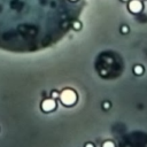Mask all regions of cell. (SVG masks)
Segmentation results:
<instances>
[{
  "label": "cell",
  "mask_w": 147,
  "mask_h": 147,
  "mask_svg": "<svg viewBox=\"0 0 147 147\" xmlns=\"http://www.w3.org/2000/svg\"><path fill=\"white\" fill-rule=\"evenodd\" d=\"M84 3L71 0H0V49L33 53L56 44Z\"/></svg>",
  "instance_id": "6da1fadb"
},
{
  "label": "cell",
  "mask_w": 147,
  "mask_h": 147,
  "mask_svg": "<svg viewBox=\"0 0 147 147\" xmlns=\"http://www.w3.org/2000/svg\"><path fill=\"white\" fill-rule=\"evenodd\" d=\"M60 100L63 106L71 107L77 101V93L71 88H65L60 93Z\"/></svg>",
  "instance_id": "7a4b0ae2"
},
{
  "label": "cell",
  "mask_w": 147,
  "mask_h": 147,
  "mask_svg": "<svg viewBox=\"0 0 147 147\" xmlns=\"http://www.w3.org/2000/svg\"><path fill=\"white\" fill-rule=\"evenodd\" d=\"M127 9L132 14H139L144 9V3L141 0H130L127 3Z\"/></svg>",
  "instance_id": "3957f363"
},
{
  "label": "cell",
  "mask_w": 147,
  "mask_h": 147,
  "mask_svg": "<svg viewBox=\"0 0 147 147\" xmlns=\"http://www.w3.org/2000/svg\"><path fill=\"white\" fill-rule=\"evenodd\" d=\"M41 110L44 113H49V111H53L55 108H56V101L54 99H45L42 102H41Z\"/></svg>",
  "instance_id": "277c9868"
},
{
  "label": "cell",
  "mask_w": 147,
  "mask_h": 147,
  "mask_svg": "<svg viewBox=\"0 0 147 147\" xmlns=\"http://www.w3.org/2000/svg\"><path fill=\"white\" fill-rule=\"evenodd\" d=\"M144 67L141 65V64H136L134 67H133V74L136 75V76H141L142 74H144Z\"/></svg>",
  "instance_id": "5b68a950"
},
{
  "label": "cell",
  "mask_w": 147,
  "mask_h": 147,
  "mask_svg": "<svg viewBox=\"0 0 147 147\" xmlns=\"http://www.w3.org/2000/svg\"><path fill=\"white\" fill-rule=\"evenodd\" d=\"M82 28H83V24H82V22H80L79 20H76V21H74V23H72V29H74V30H76V31H79Z\"/></svg>",
  "instance_id": "8992f818"
},
{
  "label": "cell",
  "mask_w": 147,
  "mask_h": 147,
  "mask_svg": "<svg viewBox=\"0 0 147 147\" xmlns=\"http://www.w3.org/2000/svg\"><path fill=\"white\" fill-rule=\"evenodd\" d=\"M101 147H115V144L111 140H106V141H103Z\"/></svg>",
  "instance_id": "52a82bcc"
},
{
  "label": "cell",
  "mask_w": 147,
  "mask_h": 147,
  "mask_svg": "<svg viewBox=\"0 0 147 147\" xmlns=\"http://www.w3.org/2000/svg\"><path fill=\"white\" fill-rule=\"evenodd\" d=\"M129 31H130V28H129L126 24H123V25L121 26V32H122L123 34H126V33H129Z\"/></svg>",
  "instance_id": "ba28073f"
},
{
  "label": "cell",
  "mask_w": 147,
  "mask_h": 147,
  "mask_svg": "<svg viewBox=\"0 0 147 147\" xmlns=\"http://www.w3.org/2000/svg\"><path fill=\"white\" fill-rule=\"evenodd\" d=\"M51 98L54 99V100H56L57 98H60V93H59L57 91H53V92L51 93Z\"/></svg>",
  "instance_id": "9c48e42d"
},
{
  "label": "cell",
  "mask_w": 147,
  "mask_h": 147,
  "mask_svg": "<svg viewBox=\"0 0 147 147\" xmlns=\"http://www.w3.org/2000/svg\"><path fill=\"white\" fill-rule=\"evenodd\" d=\"M110 106H111V105H110V102H109V101H105V102H103V105H102V107H103V109H105V110H108V109L110 108Z\"/></svg>",
  "instance_id": "30bf717a"
},
{
  "label": "cell",
  "mask_w": 147,
  "mask_h": 147,
  "mask_svg": "<svg viewBox=\"0 0 147 147\" xmlns=\"http://www.w3.org/2000/svg\"><path fill=\"white\" fill-rule=\"evenodd\" d=\"M84 147H95V146H94V144H93V142H86Z\"/></svg>",
  "instance_id": "8fae6325"
},
{
  "label": "cell",
  "mask_w": 147,
  "mask_h": 147,
  "mask_svg": "<svg viewBox=\"0 0 147 147\" xmlns=\"http://www.w3.org/2000/svg\"><path fill=\"white\" fill-rule=\"evenodd\" d=\"M121 1H123V2H129L130 0H121Z\"/></svg>",
  "instance_id": "7c38bea8"
},
{
  "label": "cell",
  "mask_w": 147,
  "mask_h": 147,
  "mask_svg": "<svg viewBox=\"0 0 147 147\" xmlns=\"http://www.w3.org/2000/svg\"><path fill=\"white\" fill-rule=\"evenodd\" d=\"M141 1H144V0H141Z\"/></svg>",
  "instance_id": "4fadbf2b"
}]
</instances>
